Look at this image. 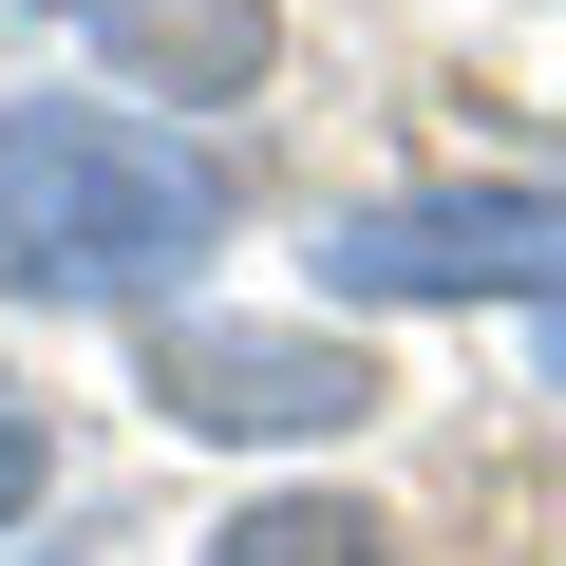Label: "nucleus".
I'll use <instances>...</instances> for the list:
<instances>
[{
    "label": "nucleus",
    "mask_w": 566,
    "mask_h": 566,
    "mask_svg": "<svg viewBox=\"0 0 566 566\" xmlns=\"http://www.w3.org/2000/svg\"><path fill=\"white\" fill-rule=\"evenodd\" d=\"M227 227V170L133 133V114H0V283L20 303H133V283L208 264Z\"/></svg>",
    "instance_id": "1"
},
{
    "label": "nucleus",
    "mask_w": 566,
    "mask_h": 566,
    "mask_svg": "<svg viewBox=\"0 0 566 566\" xmlns=\"http://www.w3.org/2000/svg\"><path fill=\"white\" fill-rule=\"evenodd\" d=\"M322 303H566V189H397L322 227Z\"/></svg>",
    "instance_id": "2"
},
{
    "label": "nucleus",
    "mask_w": 566,
    "mask_h": 566,
    "mask_svg": "<svg viewBox=\"0 0 566 566\" xmlns=\"http://www.w3.org/2000/svg\"><path fill=\"white\" fill-rule=\"evenodd\" d=\"M151 397L189 434H359L378 416V359L359 340H283V322H170L151 340Z\"/></svg>",
    "instance_id": "3"
},
{
    "label": "nucleus",
    "mask_w": 566,
    "mask_h": 566,
    "mask_svg": "<svg viewBox=\"0 0 566 566\" xmlns=\"http://www.w3.org/2000/svg\"><path fill=\"white\" fill-rule=\"evenodd\" d=\"M95 39H114L133 95H245V76L283 57L264 0H95Z\"/></svg>",
    "instance_id": "4"
},
{
    "label": "nucleus",
    "mask_w": 566,
    "mask_h": 566,
    "mask_svg": "<svg viewBox=\"0 0 566 566\" xmlns=\"http://www.w3.org/2000/svg\"><path fill=\"white\" fill-rule=\"evenodd\" d=\"M208 566H397V528H378V510H340V491H264V510H227V528H208Z\"/></svg>",
    "instance_id": "5"
},
{
    "label": "nucleus",
    "mask_w": 566,
    "mask_h": 566,
    "mask_svg": "<svg viewBox=\"0 0 566 566\" xmlns=\"http://www.w3.org/2000/svg\"><path fill=\"white\" fill-rule=\"evenodd\" d=\"M20 510H39V416L0 397V528H20Z\"/></svg>",
    "instance_id": "6"
},
{
    "label": "nucleus",
    "mask_w": 566,
    "mask_h": 566,
    "mask_svg": "<svg viewBox=\"0 0 566 566\" xmlns=\"http://www.w3.org/2000/svg\"><path fill=\"white\" fill-rule=\"evenodd\" d=\"M547 378H566V340H547Z\"/></svg>",
    "instance_id": "7"
}]
</instances>
